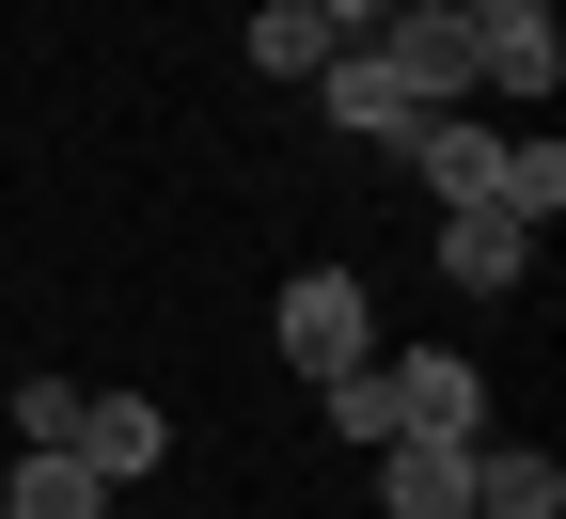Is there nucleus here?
Instances as JSON below:
<instances>
[{
    "mask_svg": "<svg viewBox=\"0 0 566 519\" xmlns=\"http://www.w3.org/2000/svg\"><path fill=\"white\" fill-rule=\"evenodd\" d=\"M331 425L363 440V457H378V440H488V378L457 346H378V362L331 378Z\"/></svg>",
    "mask_w": 566,
    "mask_h": 519,
    "instance_id": "1",
    "label": "nucleus"
},
{
    "mask_svg": "<svg viewBox=\"0 0 566 519\" xmlns=\"http://www.w3.org/2000/svg\"><path fill=\"white\" fill-rule=\"evenodd\" d=\"M268 346H283V378H346V362H378V283L363 268H283V300H268Z\"/></svg>",
    "mask_w": 566,
    "mask_h": 519,
    "instance_id": "2",
    "label": "nucleus"
},
{
    "mask_svg": "<svg viewBox=\"0 0 566 519\" xmlns=\"http://www.w3.org/2000/svg\"><path fill=\"white\" fill-rule=\"evenodd\" d=\"M63 457H80L95 488H142V473H174V409H158V394H95V378H80V425H63Z\"/></svg>",
    "mask_w": 566,
    "mask_h": 519,
    "instance_id": "3",
    "label": "nucleus"
},
{
    "mask_svg": "<svg viewBox=\"0 0 566 519\" xmlns=\"http://www.w3.org/2000/svg\"><path fill=\"white\" fill-rule=\"evenodd\" d=\"M378 63L409 80V111H472V17H457V0H409V17H378Z\"/></svg>",
    "mask_w": 566,
    "mask_h": 519,
    "instance_id": "4",
    "label": "nucleus"
},
{
    "mask_svg": "<svg viewBox=\"0 0 566 519\" xmlns=\"http://www.w3.org/2000/svg\"><path fill=\"white\" fill-rule=\"evenodd\" d=\"M409 174H424V205H504V126H488V111H424L409 126Z\"/></svg>",
    "mask_w": 566,
    "mask_h": 519,
    "instance_id": "5",
    "label": "nucleus"
},
{
    "mask_svg": "<svg viewBox=\"0 0 566 519\" xmlns=\"http://www.w3.org/2000/svg\"><path fill=\"white\" fill-rule=\"evenodd\" d=\"M424 268H441L457 300H520V283H535V237H520L504 205H457L441 237H424Z\"/></svg>",
    "mask_w": 566,
    "mask_h": 519,
    "instance_id": "6",
    "label": "nucleus"
},
{
    "mask_svg": "<svg viewBox=\"0 0 566 519\" xmlns=\"http://www.w3.org/2000/svg\"><path fill=\"white\" fill-rule=\"evenodd\" d=\"M315 111H331V142H409V126H424L378 48H331V63H315Z\"/></svg>",
    "mask_w": 566,
    "mask_h": 519,
    "instance_id": "7",
    "label": "nucleus"
},
{
    "mask_svg": "<svg viewBox=\"0 0 566 519\" xmlns=\"http://www.w3.org/2000/svg\"><path fill=\"white\" fill-rule=\"evenodd\" d=\"M378 519H472V440H378Z\"/></svg>",
    "mask_w": 566,
    "mask_h": 519,
    "instance_id": "8",
    "label": "nucleus"
},
{
    "mask_svg": "<svg viewBox=\"0 0 566 519\" xmlns=\"http://www.w3.org/2000/svg\"><path fill=\"white\" fill-rule=\"evenodd\" d=\"M472 519H566V457L551 440H472Z\"/></svg>",
    "mask_w": 566,
    "mask_h": 519,
    "instance_id": "9",
    "label": "nucleus"
},
{
    "mask_svg": "<svg viewBox=\"0 0 566 519\" xmlns=\"http://www.w3.org/2000/svg\"><path fill=\"white\" fill-rule=\"evenodd\" d=\"M551 80H566V32H551V17H520V32H472V95H520V111H551Z\"/></svg>",
    "mask_w": 566,
    "mask_h": 519,
    "instance_id": "10",
    "label": "nucleus"
},
{
    "mask_svg": "<svg viewBox=\"0 0 566 519\" xmlns=\"http://www.w3.org/2000/svg\"><path fill=\"white\" fill-rule=\"evenodd\" d=\"M252 80H315V63H331V17H315V0H252Z\"/></svg>",
    "mask_w": 566,
    "mask_h": 519,
    "instance_id": "11",
    "label": "nucleus"
},
{
    "mask_svg": "<svg viewBox=\"0 0 566 519\" xmlns=\"http://www.w3.org/2000/svg\"><path fill=\"white\" fill-rule=\"evenodd\" d=\"M0 519H111V488L80 457H17V473H0Z\"/></svg>",
    "mask_w": 566,
    "mask_h": 519,
    "instance_id": "12",
    "label": "nucleus"
},
{
    "mask_svg": "<svg viewBox=\"0 0 566 519\" xmlns=\"http://www.w3.org/2000/svg\"><path fill=\"white\" fill-rule=\"evenodd\" d=\"M504 220H520V237L566 220V142H504Z\"/></svg>",
    "mask_w": 566,
    "mask_h": 519,
    "instance_id": "13",
    "label": "nucleus"
},
{
    "mask_svg": "<svg viewBox=\"0 0 566 519\" xmlns=\"http://www.w3.org/2000/svg\"><path fill=\"white\" fill-rule=\"evenodd\" d=\"M315 17H331V48H378V0H315Z\"/></svg>",
    "mask_w": 566,
    "mask_h": 519,
    "instance_id": "14",
    "label": "nucleus"
},
{
    "mask_svg": "<svg viewBox=\"0 0 566 519\" xmlns=\"http://www.w3.org/2000/svg\"><path fill=\"white\" fill-rule=\"evenodd\" d=\"M457 17H472V32H520V17H551V0H457Z\"/></svg>",
    "mask_w": 566,
    "mask_h": 519,
    "instance_id": "15",
    "label": "nucleus"
},
{
    "mask_svg": "<svg viewBox=\"0 0 566 519\" xmlns=\"http://www.w3.org/2000/svg\"><path fill=\"white\" fill-rule=\"evenodd\" d=\"M378 17H409V0H378Z\"/></svg>",
    "mask_w": 566,
    "mask_h": 519,
    "instance_id": "16",
    "label": "nucleus"
}]
</instances>
